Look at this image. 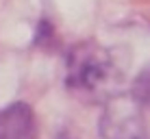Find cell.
<instances>
[{
    "label": "cell",
    "instance_id": "6da1fadb",
    "mask_svg": "<svg viewBox=\"0 0 150 139\" xmlns=\"http://www.w3.org/2000/svg\"><path fill=\"white\" fill-rule=\"evenodd\" d=\"M117 80L113 56L96 42H81L70 50L65 63V85L70 91L87 98L109 94V87Z\"/></svg>",
    "mask_w": 150,
    "mask_h": 139
},
{
    "label": "cell",
    "instance_id": "7a4b0ae2",
    "mask_svg": "<svg viewBox=\"0 0 150 139\" xmlns=\"http://www.w3.org/2000/svg\"><path fill=\"white\" fill-rule=\"evenodd\" d=\"M100 135L102 139H150L142 102L133 94L109 98L100 115Z\"/></svg>",
    "mask_w": 150,
    "mask_h": 139
},
{
    "label": "cell",
    "instance_id": "3957f363",
    "mask_svg": "<svg viewBox=\"0 0 150 139\" xmlns=\"http://www.w3.org/2000/svg\"><path fill=\"white\" fill-rule=\"evenodd\" d=\"M35 113L26 102H11L0 111V139H35Z\"/></svg>",
    "mask_w": 150,
    "mask_h": 139
},
{
    "label": "cell",
    "instance_id": "277c9868",
    "mask_svg": "<svg viewBox=\"0 0 150 139\" xmlns=\"http://www.w3.org/2000/svg\"><path fill=\"white\" fill-rule=\"evenodd\" d=\"M59 139H72V137H59Z\"/></svg>",
    "mask_w": 150,
    "mask_h": 139
}]
</instances>
